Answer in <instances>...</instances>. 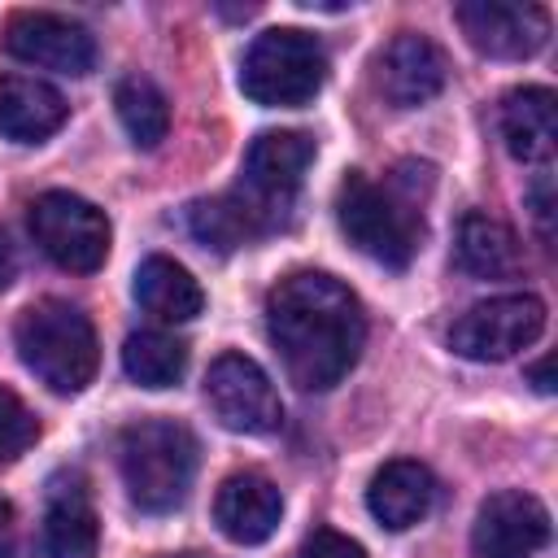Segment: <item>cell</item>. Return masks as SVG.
I'll return each instance as SVG.
<instances>
[{"instance_id":"obj_13","label":"cell","mask_w":558,"mask_h":558,"mask_svg":"<svg viewBox=\"0 0 558 558\" xmlns=\"http://www.w3.org/2000/svg\"><path fill=\"white\" fill-rule=\"evenodd\" d=\"M549 541V510L519 488L493 493L471 527L475 558H532Z\"/></svg>"},{"instance_id":"obj_15","label":"cell","mask_w":558,"mask_h":558,"mask_svg":"<svg viewBox=\"0 0 558 558\" xmlns=\"http://www.w3.org/2000/svg\"><path fill=\"white\" fill-rule=\"evenodd\" d=\"M436 501V480L423 462L414 458H392L384 462L375 475H371V488H366V506L371 514L388 527V532H405L414 523L427 519Z\"/></svg>"},{"instance_id":"obj_28","label":"cell","mask_w":558,"mask_h":558,"mask_svg":"<svg viewBox=\"0 0 558 558\" xmlns=\"http://www.w3.org/2000/svg\"><path fill=\"white\" fill-rule=\"evenodd\" d=\"M13 279H17V253H13V244H9V235H4V227H0V292H4Z\"/></svg>"},{"instance_id":"obj_24","label":"cell","mask_w":558,"mask_h":558,"mask_svg":"<svg viewBox=\"0 0 558 558\" xmlns=\"http://www.w3.org/2000/svg\"><path fill=\"white\" fill-rule=\"evenodd\" d=\"M39 436L35 414L26 410V401L9 388H0V462H17Z\"/></svg>"},{"instance_id":"obj_5","label":"cell","mask_w":558,"mask_h":558,"mask_svg":"<svg viewBox=\"0 0 558 558\" xmlns=\"http://www.w3.org/2000/svg\"><path fill=\"white\" fill-rule=\"evenodd\" d=\"M327 83V52L310 31H262L240 61V92L266 109L310 105Z\"/></svg>"},{"instance_id":"obj_17","label":"cell","mask_w":558,"mask_h":558,"mask_svg":"<svg viewBox=\"0 0 558 558\" xmlns=\"http://www.w3.org/2000/svg\"><path fill=\"white\" fill-rule=\"evenodd\" d=\"M501 140L510 157L545 166L558 148V100L549 87H514L501 100Z\"/></svg>"},{"instance_id":"obj_14","label":"cell","mask_w":558,"mask_h":558,"mask_svg":"<svg viewBox=\"0 0 558 558\" xmlns=\"http://www.w3.org/2000/svg\"><path fill=\"white\" fill-rule=\"evenodd\" d=\"M279 519H283V493L257 471H235L214 493V523L235 545L270 541Z\"/></svg>"},{"instance_id":"obj_9","label":"cell","mask_w":558,"mask_h":558,"mask_svg":"<svg viewBox=\"0 0 558 558\" xmlns=\"http://www.w3.org/2000/svg\"><path fill=\"white\" fill-rule=\"evenodd\" d=\"M310 161H314V140L305 131H262L244 153L240 196L253 201V209H262L270 227H279V214L296 196Z\"/></svg>"},{"instance_id":"obj_20","label":"cell","mask_w":558,"mask_h":558,"mask_svg":"<svg viewBox=\"0 0 558 558\" xmlns=\"http://www.w3.org/2000/svg\"><path fill=\"white\" fill-rule=\"evenodd\" d=\"M187 227H192V235H196L205 248H218V253H231V248H240V244H253L257 235L270 231L266 214L253 209V201H244L240 192L209 196V201H192V205H187Z\"/></svg>"},{"instance_id":"obj_25","label":"cell","mask_w":558,"mask_h":558,"mask_svg":"<svg viewBox=\"0 0 558 558\" xmlns=\"http://www.w3.org/2000/svg\"><path fill=\"white\" fill-rule=\"evenodd\" d=\"M296 558H366V549H362L353 536L336 532V527H314V532L301 541Z\"/></svg>"},{"instance_id":"obj_10","label":"cell","mask_w":558,"mask_h":558,"mask_svg":"<svg viewBox=\"0 0 558 558\" xmlns=\"http://www.w3.org/2000/svg\"><path fill=\"white\" fill-rule=\"evenodd\" d=\"M458 26L466 44L493 61H523L549 44V13L519 0H466L458 4Z\"/></svg>"},{"instance_id":"obj_30","label":"cell","mask_w":558,"mask_h":558,"mask_svg":"<svg viewBox=\"0 0 558 558\" xmlns=\"http://www.w3.org/2000/svg\"><path fill=\"white\" fill-rule=\"evenodd\" d=\"M174 558H201V554H174Z\"/></svg>"},{"instance_id":"obj_7","label":"cell","mask_w":558,"mask_h":558,"mask_svg":"<svg viewBox=\"0 0 558 558\" xmlns=\"http://www.w3.org/2000/svg\"><path fill=\"white\" fill-rule=\"evenodd\" d=\"M545 331V301L532 292L488 296L453 318L449 349L466 362H506Z\"/></svg>"},{"instance_id":"obj_6","label":"cell","mask_w":558,"mask_h":558,"mask_svg":"<svg viewBox=\"0 0 558 558\" xmlns=\"http://www.w3.org/2000/svg\"><path fill=\"white\" fill-rule=\"evenodd\" d=\"M31 235L35 244L74 275H92L109 257V218L92 201L74 192H44L31 201Z\"/></svg>"},{"instance_id":"obj_16","label":"cell","mask_w":558,"mask_h":558,"mask_svg":"<svg viewBox=\"0 0 558 558\" xmlns=\"http://www.w3.org/2000/svg\"><path fill=\"white\" fill-rule=\"evenodd\" d=\"M70 105L65 96L31 74H0V135L17 144H44L61 131Z\"/></svg>"},{"instance_id":"obj_1","label":"cell","mask_w":558,"mask_h":558,"mask_svg":"<svg viewBox=\"0 0 558 558\" xmlns=\"http://www.w3.org/2000/svg\"><path fill=\"white\" fill-rule=\"evenodd\" d=\"M266 331L288 379L305 392H327L357 366L366 314L336 275L292 270L266 296Z\"/></svg>"},{"instance_id":"obj_8","label":"cell","mask_w":558,"mask_h":558,"mask_svg":"<svg viewBox=\"0 0 558 558\" xmlns=\"http://www.w3.org/2000/svg\"><path fill=\"white\" fill-rule=\"evenodd\" d=\"M205 405L227 432H244V436H266L283 423V401L270 375L244 353L214 357L205 375Z\"/></svg>"},{"instance_id":"obj_2","label":"cell","mask_w":558,"mask_h":558,"mask_svg":"<svg viewBox=\"0 0 558 558\" xmlns=\"http://www.w3.org/2000/svg\"><path fill=\"white\" fill-rule=\"evenodd\" d=\"M22 366L52 392H83L100 366L92 318L70 301H35L13 327Z\"/></svg>"},{"instance_id":"obj_29","label":"cell","mask_w":558,"mask_h":558,"mask_svg":"<svg viewBox=\"0 0 558 558\" xmlns=\"http://www.w3.org/2000/svg\"><path fill=\"white\" fill-rule=\"evenodd\" d=\"M527 379L536 384V392H554V379H549V357L532 362V366H527Z\"/></svg>"},{"instance_id":"obj_11","label":"cell","mask_w":558,"mask_h":558,"mask_svg":"<svg viewBox=\"0 0 558 558\" xmlns=\"http://www.w3.org/2000/svg\"><path fill=\"white\" fill-rule=\"evenodd\" d=\"M4 52L39 65V70H57V74H87L96 65V35L83 22H70L61 13H44V9H26L13 13L4 26Z\"/></svg>"},{"instance_id":"obj_26","label":"cell","mask_w":558,"mask_h":558,"mask_svg":"<svg viewBox=\"0 0 558 558\" xmlns=\"http://www.w3.org/2000/svg\"><path fill=\"white\" fill-rule=\"evenodd\" d=\"M549 218H554V183H549V174H541V179L532 183V222H536V231H541L545 244L554 240Z\"/></svg>"},{"instance_id":"obj_21","label":"cell","mask_w":558,"mask_h":558,"mask_svg":"<svg viewBox=\"0 0 558 558\" xmlns=\"http://www.w3.org/2000/svg\"><path fill=\"white\" fill-rule=\"evenodd\" d=\"M453 253H458V266L466 275H475V279H506V275H514L523 266L519 235L506 222L488 218V214H466L458 222Z\"/></svg>"},{"instance_id":"obj_4","label":"cell","mask_w":558,"mask_h":558,"mask_svg":"<svg viewBox=\"0 0 558 558\" xmlns=\"http://www.w3.org/2000/svg\"><path fill=\"white\" fill-rule=\"evenodd\" d=\"M414 205L418 201L401 196L397 187H379L362 170H349L336 192V222L357 253L388 270H405L423 240V218Z\"/></svg>"},{"instance_id":"obj_3","label":"cell","mask_w":558,"mask_h":558,"mask_svg":"<svg viewBox=\"0 0 558 558\" xmlns=\"http://www.w3.org/2000/svg\"><path fill=\"white\" fill-rule=\"evenodd\" d=\"M126 497L144 514H170L187 501L196 475V436L174 418H140L118 440Z\"/></svg>"},{"instance_id":"obj_22","label":"cell","mask_w":558,"mask_h":558,"mask_svg":"<svg viewBox=\"0 0 558 558\" xmlns=\"http://www.w3.org/2000/svg\"><path fill=\"white\" fill-rule=\"evenodd\" d=\"M122 371L140 384V388H170L183 379L187 371V344L170 331H131L122 344Z\"/></svg>"},{"instance_id":"obj_12","label":"cell","mask_w":558,"mask_h":558,"mask_svg":"<svg viewBox=\"0 0 558 558\" xmlns=\"http://www.w3.org/2000/svg\"><path fill=\"white\" fill-rule=\"evenodd\" d=\"M449 78V61L445 52L418 35V31H401L392 35L379 57H375V92L392 105V109H418L432 96L445 92Z\"/></svg>"},{"instance_id":"obj_27","label":"cell","mask_w":558,"mask_h":558,"mask_svg":"<svg viewBox=\"0 0 558 558\" xmlns=\"http://www.w3.org/2000/svg\"><path fill=\"white\" fill-rule=\"evenodd\" d=\"M0 558H26L22 523H17V510L9 501H0Z\"/></svg>"},{"instance_id":"obj_18","label":"cell","mask_w":558,"mask_h":558,"mask_svg":"<svg viewBox=\"0 0 558 558\" xmlns=\"http://www.w3.org/2000/svg\"><path fill=\"white\" fill-rule=\"evenodd\" d=\"M44 545H48V558H96L100 519H96L92 497H87L78 475L52 480V488H48Z\"/></svg>"},{"instance_id":"obj_19","label":"cell","mask_w":558,"mask_h":558,"mask_svg":"<svg viewBox=\"0 0 558 558\" xmlns=\"http://www.w3.org/2000/svg\"><path fill=\"white\" fill-rule=\"evenodd\" d=\"M135 301L144 314H153L157 323H192L205 310V292L192 279L187 266H179L174 257H144L131 283Z\"/></svg>"},{"instance_id":"obj_23","label":"cell","mask_w":558,"mask_h":558,"mask_svg":"<svg viewBox=\"0 0 558 558\" xmlns=\"http://www.w3.org/2000/svg\"><path fill=\"white\" fill-rule=\"evenodd\" d=\"M113 109L131 135L135 148H157L170 131V105L161 96V87L144 74H126L118 87H113Z\"/></svg>"}]
</instances>
